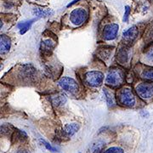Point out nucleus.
<instances>
[{"instance_id":"5701e85b","label":"nucleus","mask_w":153,"mask_h":153,"mask_svg":"<svg viewBox=\"0 0 153 153\" xmlns=\"http://www.w3.org/2000/svg\"><path fill=\"white\" fill-rule=\"evenodd\" d=\"M79 1H81V0H73V1H71V3H69L68 4H67V8H69V7H71L72 5H74V4H76V3H78Z\"/></svg>"},{"instance_id":"39448f33","label":"nucleus","mask_w":153,"mask_h":153,"mask_svg":"<svg viewBox=\"0 0 153 153\" xmlns=\"http://www.w3.org/2000/svg\"><path fill=\"white\" fill-rule=\"evenodd\" d=\"M58 84L63 90H65V91L70 94L76 93L78 91V88H79L76 80H74L73 78L69 77V76L61 77L59 82H58Z\"/></svg>"},{"instance_id":"f3484780","label":"nucleus","mask_w":153,"mask_h":153,"mask_svg":"<svg viewBox=\"0 0 153 153\" xmlns=\"http://www.w3.org/2000/svg\"><path fill=\"white\" fill-rule=\"evenodd\" d=\"M104 146L105 144L102 141H97V142L94 143L91 146L90 152H91V153H102Z\"/></svg>"},{"instance_id":"aec40b11","label":"nucleus","mask_w":153,"mask_h":153,"mask_svg":"<svg viewBox=\"0 0 153 153\" xmlns=\"http://www.w3.org/2000/svg\"><path fill=\"white\" fill-rule=\"evenodd\" d=\"M104 153H124V152L122 148L117 147V146H112V147L107 149Z\"/></svg>"},{"instance_id":"0eeeda50","label":"nucleus","mask_w":153,"mask_h":153,"mask_svg":"<svg viewBox=\"0 0 153 153\" xmlns=\"http://www.w3.org/2000/svg\"><path fill=\"white\" fill-rule=\"evenodd\" d=\"M118 28H119V26L116 23H111V24L105 25L103 29L102 37L106 41L114 40L117 36Z\"/></svg>"},{"instance_id":"423d86ee","label":"nucleus","mask_w":153,"mask_h":153,"mask_svg":"<svg viewBox=\"0 0 153 153\" xmlns=\"http://www.w3.org/2000/svg\"><path fill=\"white\" fill-rule=\"evenodd\" d=\"M136 93L143 100L153 98V82H141L136 86Z\"/></svg>"},{"instance_id":"4be33fe9","label":"nucleus","mask_w":153,"mask_h":153,"mask_svg":"<svg viewBox=\"0 0 153 153\" xmlns=\"http://www.w3.org/2000/svg\"><path fill=\"white\" fill-rule=\"evenodd\" d=\"M40 142L42 143L43 145H44V146L46 147L47 150H49L50 152H56V148L53 147L51 145H49V142H47V141H45L44 140H42V139H40Z\"/></svg>"},{"instance_id":"b1692460","label":"nucleus","mask_w":153,"mask_h":153,"mask_svg":"<svg viewBox=\"0 0 153 153\" xmlns=\"http://www.w3.org/2000/svg\"><path fill=\"white\" fill-rule=\"evenodd\" d=\"M16 153H30L27 150H21V151H18Z\"/></svg>"},{"instance_id":"a211bd4d","label":"nucleus","mask_w":153,"mask_h":153,"mask_svg":"<svg viewBox=\"0 0 153 153\" xmlns=\"http://www.w3.org/2000/svg\"><path fill=\"white\" fill-rule=\"evenodd\" d=\"M141 77L146 80H153V68L144 69L141 72Z\"/></svg>"},{"instance_id":"412c9836","label":"nucleus","mask_w":153,"mask_h":153,"mask_svg":"<svg viewBox=\"0 0 153 153\" xmlns=\"http://www.w3.org/2000/svg\"><path fill=\"white\" fill-rule=\"evenodd\" d=\"M131 13V9L129 6H125V10H124V16H123V22H128V17Z\"/></svg>"},{"instance_id":"f257e3e1","label":"nucleus","mask_w":153,"mask_h":153,"mask_svg":"<svg viewBox=\"0 0 153 153\" xmlns=\"http://www.w3.org/2000/svg\"><path fill=\"white\" fill-rule=\"evenodd\" d=\"M117 101L123 106L133 107L136 103V99L130 88L124 87L117 93Z\"/></svg>"},{"instance_id":"393cba45","label":"nucleus","mask_w":153,"mask_h":153,"mask_svg":"<svg viewBox=\"0 0 153 153\" xmlns=\"http://www.w3.org/2000/svg\"><path fill=\"white\" fill-rule=\"evenodd\" d=\"M152 1H153V0H152Z\"/></svg>"},{"instance_id":"f8f14e48","label":"nucleus","mask_w":153,"mask_h":153,"mask_svg":"<svg viewBox=\"0 0 153 153\" xmlns=\"http://www.w3.org/2000/svg\"><path fill=\"white\" fill-rule=\"evenodd\" d=\"M11 47V40L9 37L6 35H1L0 37V49H1V54H5L7 53Z\"/></svg>"},{"instance_id":"ddd939ff","label":"nucleus","mask_w":153,"mask_h":153,"mask_svg":"<svg viewBox=\"0 0 153 153\" xmlns=\"http://www.w3.org/2000/svg\"><path fill=\"white\" fill-rule=\"evenodd\" d=\"M33 13L36 16L39 18H45V17L51 16L54 14V11L50 9H42L37 7L33 10Z\"/></svg>"},{"instance_id":"dca6fc26","label":"nucleus","mask_w":153,"mask_h":153,"mask_svg":"<svg viewBox=\"0 0 153 153\" xmlns=\"http://www.w3.org/2000/svg\"><path fill=\"white\" fill-rule=\"evenodd\" d=\"M104 94L105 96V100L107 102V105H109L110 107L114 106L115 98L113 94L111 93V91H109L107 88H104Z\"/></svg>"},{"instance_id":"20e7f679","label":"nucleus","mask_w":153,"mask_h":153,"mask_svg":"<svg viewBox=\"0 0 153 153\" xmlns=\"http://www.w3.org/2000/svg\"><path fill=\"white\" fill-rule=\"evenodd\" d=\"M88 12L82 8H77L71 11L70 14V21L76 27H80L83 23L87 22Z\"/></svg>"},{"instance_id":"7ed1b4c3","label":"nucleus","mask_w":153,"mask_h":153,"mask_svg":"<svg viewBox=\"0 0 153 153\" xmlns=\"http://www.w3.org/2000/svg\"><path fill=\"white\" fill-rule=\"evenodd\" d=\"M83 80H84V82L90 87H100L103 83L104 74L101 71H88L84 74Z\"/></svg>"},{"instance_id":"f03ea898","label":"nucleus","mask_w":153,"mask_h":153,"mask_svg":"<svg viewBox=\"0 0 153 153\" xmlns=\"http://www.w3.org/2000/svg\"><path fill=\"white\" fill-rule=\"evenodd\" d=\"M124 72L121 69H111L105 77V83L111 88H118L124 82Z\"/></svg>"},{"instance_id":"1a4fd4ad","label":"nucleus","mask_w":153,"mask_h":153,"mask_svg":"<svg viewBox=\"0 0 153 153\" xmlns=\"http://www.w3.org/2000/svg\"><path fill=\"white\" fill-rule=\"evenodd\" d=\"M129 50L127 48V46H123L118 49L116 55L117 61L121 65L126 64L129 60Z\"/></svg>"},{"instance_id":"9d476101","label":"nucleus","mask_w":153,"mask_h":153,"mask_svg":"<svg viewBox=\"0 0 153 153\" xmlns=\"http://www.w3.org/2000/svg\"><path fill=\"white\" fill-rule=\"evenodd\" d=\"M55 47V41H53L52 39L48 38V39H44L41 43V51L43 52L44 55H49L52 54L53 50Z\"/></svg>"},{"instance_id":"4468645a","label":"nucleus","mask_w":153,"mask_h":153,"mask_svg":"<svg viewBox=\"0 0 153 153\" xmlns=\"http://www.w3.org/2000/svg\"><path fill=\"white\" fill-rule=\"evenodd\" d=\"M34 22H35V19L30 20V21H27V22H20V23L17 25V27L20 29V33H21L22 35L25 34V33H27L28 30L31 28V27H32V25H33Z\"/></svg>"},{"instance_id":"6e6552de","label":"nucleus","mask_w":153,"mask_h":153,"mask_svg":"<svg viewBox=\"0 0 153 153\" xmlns=\"http://www.w3.org/2000/svg\"><path fill=\"white\" fill-rule=\"evenodd\" d=\"M138 34H139L138 27L136 26H133L128 30H126L125 32H123V41L125 42L126 44H132L137 38Z\"/></svg>"},{"instance_id":"6ab92c4d","label":"nucleus","mask_w":153,"mask_h":153,"mask_svg":"<svg viewBox=\"0 0 153 153\" xmlns=\"http://www.w3.org/2000/svg\"><path fill=\"white\" fill-rule=\"evenodd\" d=\"M146 58L148 61L153 62V44L146 51Z\"/></svg>"},{"instance_id":"9b49d317","label":"nucleus","mask_w":153,"mask_h":153,"mask_svg":"<svg viewBox=\"0 0 153 153\" xmlns=\"http://www.w3.org/2000/svg\"><path fill=\"white\" fill-rule=\"evenodd\" d=\"M80 126L76 123H68L66 125L64 126V128H62V134L63 136L69 138L71 137L73 134H75L76 132L78 131Z\"/></svg>"},{"instance_id":"2eb2a0df","label":"nucleus","mask_w":153,"mask_h":153,"mask_svg":"<svg viewBox=\"0 0 153 153\" xmlns=\"http://www.w3.org/2000/svg\"><path fill=\"white\" fill-rule=\"evenodd\" d=\"M52 103L55 106H61L66 102V97L64 94H57L56 95L52 97Z\"/></svg>"}]
</instances>
